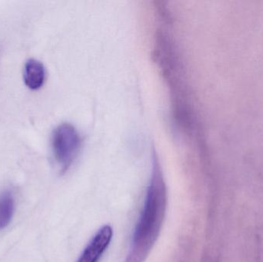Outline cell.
Listing matches in <instances>:
<instances>
[{"mask_svg":"<svg viewBox=\"0 0 263 262\" xmlns=\"http://www.w3.org/2000/svg\"><path fill=\"white\" fill-rule=\"evenodd\" d=\"M81 144V137L72 125L63 123L55 128L52 135V152L63 170H66L73 163Z\"/></svg>","mask_w":263,"mask_h":262,"instance_id":"7a4b0ae2","label":"cell"},{"mask_svg":"<svg viewBox=\"0 0 263 262\" xmlns=\"http://www.w3.org/2000/svg\"><path fill=\"white\" fill-rule=\"evenodd\" d=\"M166 205V187L160 166L155 155L151 181L142 214L135 229L126 262H143L146 259L160 233Z\"/></svg>","mask_w":263,"mask_h":262,"instance_id":"6da1fadb","label":"cell"},{"mask_svg":"<svg viewBox=\"0 0 263 262\" xmlns=\"http://www.w3.org/2000/svg\"><path fill=\"white\" fill-rule=\"evenodd\" d=\"M25 84L32 90L40 89L46 79V70L43 63L31 58L25 64L23 74Z\"/></svg>","mask_w":263,"mask_h":262,"instance_id":"277c9868","label":"cell"},{"mask_svg":"<svg viewBox=\"0 0 263 262\" xmlns=\"http://www.w3.org/2000/svg\"><path fill=\"white\" fill-rule=\"evenodd\" d=\"M14 198L9 192L0 195V230L4 229L10 223L13 215Z\"/></svg>","mask_w":263,"mask_h":262,"instance_id":"5b68a950","label":"cell"},{"mask_svg":"<svg viewBox=\"0 0 263 262\" xmlns=\"http://www.w3.org/2000/svg\"><path fill=\"white\" fill-rule=\"evenodd\" d=\"M112 238V229L106 226L98 231L82 253L77 262H98Z\"/></svg>","mask_w":263,"mask_h":262,"instance_id":"3957f363","label":"cell"}]
</instances>
